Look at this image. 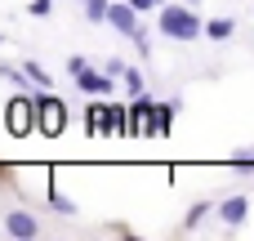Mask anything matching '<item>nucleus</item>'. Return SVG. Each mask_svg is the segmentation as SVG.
I'll return each instance as SVG.
<instances>
[{
	"label": "nucleus",
	"mask_w": 254,
	"mask_h": 241,
	"mask_svg": "<svg viewBox=\"0 0 254 241\" xmlns=\"http://www.w3.org/2000/svg\"><path fill=\"white\" fill-rule=\"evenodd\" d=\"M161 36H170V40H196V36H205V22L188 4H170V9H161Z\"/></svg>",
	"instance_id": "obj_1"
},
{
	"label": "nucleus",
	"mask_w": 254,
	"mask_h": 241,
	"mask_svg": "<svg viewBox=\"0 0 254 241\" xmlns=\"http://www.w3.org/2000/svg\"><path fill=\"white\" fill-rule=\"evenodd\" d=\"M31 103H36V125H40L45 134H58V130H63V121H67V107H63L49 89H40V85H36Z\"/></svg>",
	"instance_id": "obj_2"
},
{
	"label": "nucleus",
	"mask_w": 254,
	"mask_h": 241,
	"mask_svg": "<svg viewBox=\"0 0 254 241\" xmlns=\"http://www.w3.org/2000/svg\"><path fill=\"white\" fill-rule=\"evenodd\" d=\"M4 233L27 241V237H40V224H36L31 210H9V215H4Z\"/></svg>",
	"instance_id": "obj_3"
},
{
	"label": "nucleus",
	"mask_w": 254,
	"mask_h": 241,
	"mask_svg": "<svg viewBox=\"0 0 254 241\" xmlns=\"http://www.w3.org/2000/svg\"><path fill=\"white\" fill-rule=\"evenodd\" d=\"M76 85H80L85 94H103V98H107V94L116 89V80H112V76H103V72H94L89 63H85V67L76 72Z\"/></svg>",
	"instance_id": "obj_4"
},
{
	"label": "nucleus",
	"mask_w": 254,
	"mask_h": 241,
	"mask_svg": "<svg viewBox=\"0 0 254 241\" xmlns=\"http://www.w3.org/2000/svg\"><path fill=\"white\" fill-rule=\"evenodd\" d=\"M31 125H36V103L31 98H13L9 103V130L13 134H27Z\"/></svg>",
	"instance_id": "obj_5"
},
{
	"label": "nucleus",
	"mask_w": 254,
	"mask_h": 241,
	"mask_svg": "<svg viewBox=\"0 0 254 241\" xmlns=\"http://www.w3.org/2000/svg\"><path fill=\"white\" fill-rule=\"evenodd\" d=\"M246 215H250V197H228V201L219 206V219H223L228 228H241Z\"/></svg>",
	"instance_id": "obj_6"
},
{
	"label": "nucleus",
	"mask_w": 254,
	"mask_h": 241,
	"mask_svg": "<svg viewBox=\"0 0 254 241\" xmlns=\"http://www.w3.org/2000/svg\"><path fill=\"white\" fill-rule=\"evenodd\" d=\"M174 112H179V103H174V107H170V103H156V112H152L147 130H152V134H170V121H174Z\"/></svg>",
	"instance_id": "obj_7"
},
{
	"label": "nucleus",
	"mask_w": 254,
	"mask_h": 241,
	"mask_svg": "<svg viewBox=\"0 0 254 241\" xmlns=\"http://www.w3.org/2000/svg\"><path fill=\"white\" fill-rule=\"evenodd\" d=\"M232 31H237L232 18H214V22H205V36H210V40H228Z\"/></svg>",
	"instance_id": "obj_8"
},
{
	"label": "nucleus",
	"mask_w": 254,
	"mask_h": 241,
	"mask_svg": "<svg viewBox=\"0 0 254 241\" xmlns=\"http://www.w3.org/2000/svg\"><path fill=\"white\" fill-rule=\"evenodd\" d=\"M22 72H27V76H31V85H40V89H49V80H54V76H49L40 63H31V58H27V67H22Z\"/></svg>",
	"instance_id": "obj_9"
},
{
	"label": "nucleus",
	"mask_w": 254,
	"mask_h": 241,
	"mask_svg": "<svg viewBox=\"0 0 254 241\" xmlns=\"http://www.w3.org/2000/svg\"><path fill=\"white\" fill-rule=\"evenodd\" d=\"M107 9H112L107 0H85V18L89 22H107Z\"/></svg>",
	"instance_id": "obj_10"
},
{
	"label": "nucleus",
	"mask_w": 254,
	"mask_h": 241,
	"mask_svg": "<svg viewBox=\"0 0 254 241\" xmlns=\"http://www.w3.org/2000/svg\"><path fill=\"white\" fill-rule=\"evenodd\" d=\"M121 76H125V89H129V94H143V72H138V67H129V72H121Z\"/></svg>",
	"instance_id": "obj_11"
},
{
	"label": "nucleus",
	"mask_w": 254,
	"mask_h": 241,
	"mask_svg": "<svg viewBox=\"0 0 254 241\" xmlns=\"http://www.w3.org/2000/svg\"><path fill=\"white\" fill-rule=\"evenodd\" d=\"M205 210H210V206H205V201H196V206L188 210V219H183V224H188V228H196V224L205 219Z\"/></svg>",
	"instance_id": "obj_12"
},
{
	"label": "nucleus",
	"mask_w": 254,
	"mask_h": 241,
	"mask_svg": "<svg viewBox=\"0 0 254 241\" xmlns=\"http://www.w3.org/2000/svg\"><path fill=\"white\" fill-rule=\"evenodd\" d=\"M54 206H58V210H63V215H76V206H71V201H67V197H63V192H54Z\"/></svg>",
	"instance_id": "obj_13"
},
{
	"label": "nucleus",
	"mask_w": 254,
	"mask_h": 241,
	"mask_svg": "<svg viewBox=\"0 0 254 241\" xmlns=\"http://www.w3.org/2000/svg\"><path fill=\"white\" fill-rule=\"evenodd\" d=\"M49 9H54V0H31V13H36V18H45Z\"/></svg>",
	"instance_id": "obj_14"
},
{
	"label": "nucleus",
	"mask_w": 254,
	"mask_h": 241,
	"mask_svg": "<svg viewBox=\"0 0 254 241\" xmlns=\"http://www.w3.org/2000/svg\"><path fill=\"white\" fill-rule=\"evenodd\" d=\"M129 4H134V9H138V13H143V9H156V4H161V0H129Z\"/></svg>",
	"instance_id": "obj_15"
},
{
	"label": "nucleus",
	"mask_w": 254,
	"mask_h": 241,
	"mask_svg": "<svg viewBox=\"0 0 254 241\" xmlns=\"http://www.w3.org/2000/svg\"><path fill=\"white\" fill-rule=\"evenodd\" d=\"M192 4H196V0H192Z\"/></svg>",
	"instance_id": "obj_16"
}]
</instances>
